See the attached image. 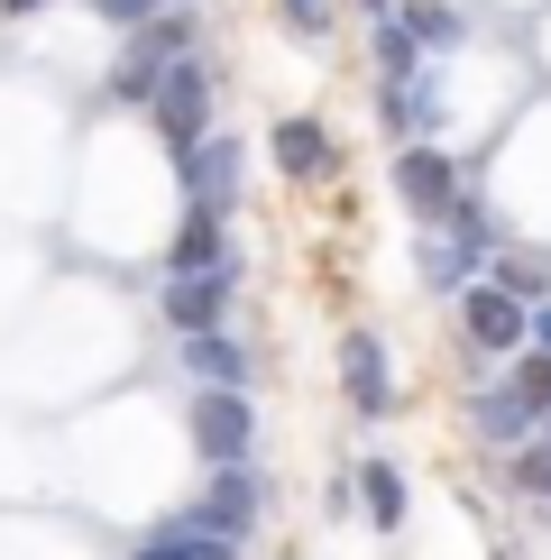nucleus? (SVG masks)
<instances>
[{
  "label": "nucleus",
  "mask_w": 551,
  "mask_h": 560,
  "mask_svg": "<svg viewBox=\"0 0 551 560\" xmlns=\"http://www.w3.org/2000/svg\"><path fill=\"white\" fill-rule=\"evenodd\" d=\"M175 56H194V19L166 0V10H148V19H138V37L120 46V74H110V92H120V102H148V92L166 83Z\"/></svg>",
  "instance_id": "nucleus-1"
},
{
  "label": "nucleus",
  "mask_w": 551,
  "mask_h": 560,
  "mask_svg": "<svg viewBox=\"0 0 551 560\" xmlns=\"http://www.w3.org/2000/svg\"><path fill=\"white\" fill-rule=\"evenodd\" d=\"M175 175H184V202L194 212H239V175H248V148H239V129H202L194 148L175 156Z\"/></svg>",
  "instance_id": "nucleus-2"
},
{
  "label": "nucleus",
  "mask_w": 551,
  "mask_h": 560,
  "mask_svg": "<svg viewBox=\"0 0 551 560\" xmlns=\"http://www.w3.org/2000/svg\"><path fill=\"white\" fill-rule=\"evenodd\" d=\"M148 120H156V138H166V156H184L202 129H212V65H202V56H175L166 83L148 92Z\"/></svg>",
  "instance_id": "nucleus-3"
},
{
  "label": "nucleus",
  "mask_w": 551,
  "mask_h": 560,
  "mask_svg": "<svg viewBox=\"0 0 551 560\" xmlns=\"http://www.w3.org/2000/svg\"><path fill=\"white\" fill-rule=\"evenodd\" d=\"M248 441H258V405H248V386H202L194 395V451L230 469V459H248Z\"/></svg>",
  "instance_id": "nucleus-4"
},
{
  "label": "nucleus",
  "mask_w": 551,
  "mask_h": 560,
  "mask_svg": "<svg viewBox=\"0 0 551 560\" xmlns=\"http://www.w3.org/2000/svg\"><path fill=\"white\" fill-rule=\"evenodd\" d=\"M459 331H469V349H488V359H496V349H524V340H534V303L505 294L496 276H478V285L459 294Z\"/></svg>",
  "instance_id": "nucleus-5"
},
{
  "label": "nucleus",
  "mask_w": 551,
  "mask_h": 560,
  "mask_svg": "<svg viewBox=\"0 0 551 560\" xmlns=\"http://www.w3.org/2000/svg\"><path fill=\"white\" fill-rule=\"evenodd\" d=\"M184 515L212 524V533H230V542H248V533H258V515H267V478L248 469V459H230V469H212V487H202Z\"/></svg>",
  "instance_id": "nucleus-6"
},
{
  "label": "nucleus",
  "mask_w": 551,
  "mask_h": 560,
  "mask_svg": "<svg viewBox=\"0 0 551 560\" xmlns=\"http://www.w3.org/2000/svg\"><path fill=\"white\" fill-rule=\"evenodd\" d=\"M459 156H442V148H423V138H405V156H396V202L413 221H450V202H459Z\"/></svg>",
  "instance_id": "nucleus-7"
},
{
  "label": "nucleus",
  "mask_w": 551,
  "mask_h": 560,
  "mask_svg": "<svg viewBox=\"0 0 551 560\" xmlns=\"http://www.w3.org/2000/svg\"><path fill=\"white\" fill-rule=\"evenodd\" d=\"M230 294H239V258H230V267H202V276H166V285H156V303H166L175 331H221Z\"/></svg>",
  "instance_id": "nucleus-8"
},
{
  "label": "nucleus",
  "mask_w": 551,
  "mask_h": 560,
  "mask_svg": "<svg viewBox=\"0 0 551 560\" xmlns=\"http://www.w3.org/2000/svg\"><path fill=\"white\" fill-rule=\"evenodd\" d=\"M478 276H488V240L459 230V221H432V230H423V285H432V294H469Z\"/></svg>",
  "instance_id": "nucleus-9"
},
{
  "label": "nucleus",
  "mask_w": 551,
  "mask_h": 560,
  "mask_svg": "<svg viewBox=\"0 0 551 560\" xmlns=\"http://www.w3.org/2000/svg\"><path fill=\"white\" fill-rule=\"evenodd\" d=\"M340 386H350V405L367 413V423H386V405H396V368H386V340L377 331L340 340Z\"/></svg>",
  "instance_id": "nucleus-10"
},
{
  "label": "nucleus",
  "mask_w": 551,
  "mask_h": 560,
  "mask_svg": "<svg viewBox=\"0 0 551 560\" xmlns=\"http://www.w3.org/2000/svg\"><path fill=\"white\" fill-rule=\"evenodd\" d=\"M138 560H239V542L212 533V524H194V515H166V524L138 533Z\"/></svg>",
  "instance_id": "nucleus-11"
},
{
  "label": "nucleus",
  "mask_w": 551,
  "mask_h": 560,
  "mask_svg": "<svg viewBox=\"0 0 551 560\" xmlns=\"http://www.w3.org/2000/svg\"><path fill=\"white\" fill-rule=\"evenodd\" d=\"M469 423H478V441H505V451H524V441L542 432V413L524 405L515 386H488V395H478V405H469Z\"/></svg>",
  "instance_id": "nucleus-12"
},
{
  "label": "nucleus",
  "mask_w": 551,
  "mask_h": 560,
  "mask_svg": "<svg viewBox=\"0 0 551 560\" xmlns=\"http://www.w3.org/2000/svg\"><path fill=\"white\" fill-rule=\"evenodd\" d=\"M367 56H377V83H413L432 65V46L405 28V10H377V37H367Z\"/></svg>",
  "instance_id": "nucleus-13"
},
{
  "label": "nucleus",
  "mask_w": 551,
  "mask_h": 560,
  "mask_svg": "<svg viewBox=\"0 0 551 560\" xmlns=\"http://www.w3.org/2000/svg\"><path fill=\"white\" fill-rule=\"evenodd\" d=\"M239 248H230V230H221V212H194L175 230V248H166V276H202V267H230Z\"/></svg>",
  "instance_id": "nucleus-14"
},
{
  "label": "nucleus",
  "mask_w": 551,
  "mask_h": 560,
  "mask_svg": "<svg viewBox=\"0 0 551 560\" xmlns=\"http://www.w3.org/2000/svg\"><path fill=\"white\" fill-rule=\"evenodd\" d=\"M432 120H442V74H432V65L413 83H386V129L396 138H423Z\"/></svg>",
  "instance_id": "nucleus-15"
},
{
  "label": "nucleus",
  "mask_w": 551,
  "mask_h": 560,
  "mask_svg": "<svg viewBox=\"0 0 551 560\" xmlns=\"http://www.w3.org/2000/svg\"><path fill=\"white\" fill-rule=\"evenodd\" d=\"M359 515L377 524V533H396V524L413 515V497H405V469H396V459H367V469H359Z\"/></svg>",
  "instance_id": "nucleus-16"
},
{
  "label": "nucleus",
  "mask_w": 551,
  "mask_h": 560,
  "mask_svg": "<svg viewBox=\"0 0 551 560\" xmlns=\"http://www.w3.org/2000/svg\"><path fill=\"white\" fill-rule=\"evenodd\" d=\"M184 368H194L202 386H248V349L230 331H184Z\"/></svg>",
  "instance_id": "nucleus-17"
},
{
  "label": "nucleus",
  "mask_w": 551,
  "mask_h": 560,
  "mask_svg": "<svg viewBox=\"0 0 551 560\" xmlns=\"http://www.w3.org/2000/svg\"><path fill=\"white\" fill-rule=\"evenodd\" d=\"M276 166H285L294 184L331 166V138H321V120H276Z\"/></svg>",
  "instance_id": "nucleus-18"
},
{
  "label": "nucleus",
  "mask_w": 551,
  "mask_h": 560,
  "mask_svg": "<svg viewBox=\"0 0 551 560\" xmlns=\"http://www.w3.org/2000/svg\"><path fill=\"white\" fill-rule=\"evenodd\" d=\"M505 386H515L534 413H551V349H534V340H524V349H515V377H505Z\"/></svg>",
  "instance_id": "nucleus-19"
},
{
  "label": "nucleus",
  "mask_w": 551,
  "mask_h": 560,
  "mask_svg": "<svg viewBox=\"0 0 551 560\" xmlns=\"http://www.w3.org/2000/svg\"><path fill=\"white\" fill-rule=\"evenodd\" d=\"M515 497H534V505H551V432H534L515 451Z\"/></svg>",
  "instance_id": "nucleus-20"
},
{
  "label": "nucleus",
  "mask_w": 551,
  "mask_h": 560,
  "mask_svg": "<svg viewBox=\"0 0 551 560\" xmlns=\"http://www.w3.org/2000/svg\"><path fill=\"white\" fill-rule=\"evenodd\" d=\"M405 28L423 46H459V10H450V0H405Z\"/></svg>",
  "instance_id": "nucleus-21"
},
{
  "label": "nucleus",
  "mask_w": 551,
  "mask_h": 560,
  "mask_svg": "<svg viewBox=\"0 0 551 560\" xmlns=\"http://www.w3.org/2000/svg\"><path fill=\"white\" fill-rule=\"evenodd\" d=\"M496 285L524 294V303H542V294H551V267H534V258H496Z\"/></svg>",
  "instance_id": "nucleus-22"
},
{
  "label": "nucleus",
  "mask_w": 551,
  "mask_h": 560,
  "mask_svg": "<svg viewBox=\"0 0 551 560\" xmlns=\"http://www.w3.org/2000/svg\"><path fill=\"white\" fill-rule=\"evenodd\" d=\"M276 10H285V28H304V37L331 28V0H276Z\"/></svg>",
  "instance_id": "nucleus-23"
},
{
  "label": "nucleus",
  "mask_w": 551,
  "mask_h": 560,
  "mask_svg": "<svg viewBox=\"0 0 551 560\" xmlns=\"http://www.w3.org/2000/svg\"><path fill=\"white\" fill-rule=\"evenodd\" d=\"M110 19H148V10H166V0H102Z\"/></svg>",
  "instance_id": "nucleus-24"
},
{
  "label": "nucleus",
  "mask_w": 551,
  "mask_h": 560,
  "mask_svg": "<svg viewBox=\"0 0 551 560\" xmlns=\"http://www.w3.org/2000/svg\"><path fill=\"white\" fill-rule=\"evenodd\" d=\"M534 349H551V294L534 303Z\"/></svg>",
  "instance_id": "nucleus-25"
},
{
  "label": "nucleus",
  "mask_w": 551,
  "mask_h": 560,
  "mask_svg": "<svg viewBox=\"0 0 551 560\" xmlns=\"http://www.w3.org/2000/svg\"><path fill=\"white\" fill-rule=\"evenodd\" d=\"M0 10H10V19H28V10H46V0H0Z\"/></svg>",
  "instance_id": "nucleus-26"
},
{
  "label": "nucleus",
  "mask_w": 551,
  "mask_h": 560,
  "mask_svg": "<svg viewBox=\"0 0 551 560\" xmlns=\"http://www.w3.org/2000/svg\"><path fill=\"white\" fill-rule=\"evenodd\" d=\"M542 432H551V413H542Z\"/></svg>",
  "instance_id": "nucleus-27"
}]
</instances>
